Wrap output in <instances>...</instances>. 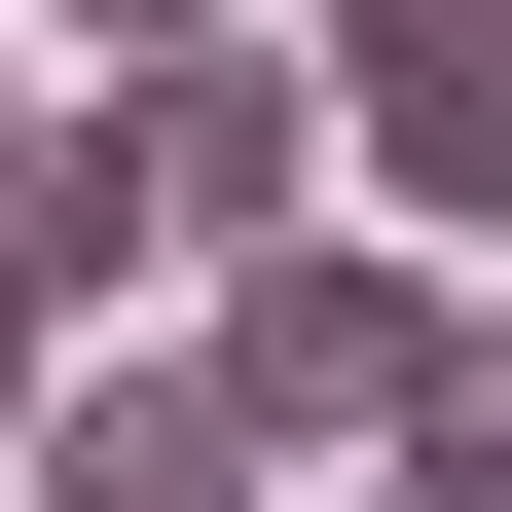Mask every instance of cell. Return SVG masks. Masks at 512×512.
<instances>
[{"label": "cell", "mask_w": 512, "mask_h": 512, "mask_svg": "<svg viewBox=\"0 0 512 512\" xmlns=\"http://www.w3.org/2000/svg\"><path fill=\"white\" fill-rule=\"evenodd\" d=\"M366 110V220L403 256H512V37H403V74H330Z\"/></svg>", "instance_id": "4"}, {"label": "cell", "mask_w": 512, "mask_h": 512, "mask_svg": "<svg viewBox=\"0 0 512 512\" xmlns=\"http://www.w3.org/2000/svg\"><path fill=\"white\" fill-rule=\"evenodd\" d=\"M183 366H220L256 439H366V476H403L439 366H476V293H439L403 220H293V256H220V330H183Z\"/></svg>", "instance_id": "1"}, {"label": "cell", "mask_w": 512, "mask_h": 512, "mask_svg": "<svg viewBox=\"0 0 512 512\" xmlns=\"http://www.w3.org/2000/svg\"><path fill=\"white\" fill-rule=\"evenodd\" d=\"M110 147H147V220H183V256H293V183H330L366 110L293 74V37H147V74H110Z\"/></svg>", "instance_id": "2"}, {"label": "cell", "mask_w": 512, "mask_h": 512, "mask_svg": "<svg viewBox=\"0 0 512 512\" xmlns=\"http://www.w3.org/2000/svg\"><path fill=\"white\" fill-rule=\"evenodd\" d=\"M293 37H330V74H403V37H512V0H293Z\"/></svg>", "instance_id": "6"}, {"label": "cell", "mask_w": 512, "mask_h": 512, "mask_svg": "<svg viewBox=\"0 0 512 512\" xmlns=\"http://www.w3.org/2000/svg\"><path fill=\"white\" fill-rule=\"evenodd\" d=\"M366 512H512V439H476V403H439V439H403V476H366Z\"/></svg>", "instance_id": "7"}, {"label": "cell", "mask_w": 512, "mask_h": 512, "mask_svg": "<svg viewBox=\"0 0 512 512\" xmlns=\"http://www.w3.org/2000/svg\"><path fill=\"white\" fill-rule=\"evenodd\" d=\"M0 147H37V74H0Z\"/></svg>", "instance_id": "10"}, {"label": "cell", "mask_w": 512, "mask_h": 512, "mask_svg": "<svg viewBox=\"0 0 512 512\" xmlns=\"http://www.w3.org/2000/svg\"><path fill=\"white\" fill-rule=\"evenodd\" d=\"M0 512H256V403H220V366H74Z\"/></svg>", "instance_id": "3"}, {"label": "cell", "mask_w": 512, "mask_h": 512, "mask_svg": "<svg viewBox=\"0 0 512 512\" xmlns=\"http://www.w3.org/2000/svg\"><path fill=\"white\" fill-rule=\"evenodd\" d=\"M147 256H183V220H147V147H110V74H74L37 147H0V293H37V330H110Z\"/></svg>", "instance_id": "5"}, {"label": "cell", "mask_w": 512, "mask_h": 512, "mask_svg": "<svg viewBox=\"0 0 512 512\" xmlns=\"http://www.w3.org/2000/svg\"><path fill=\"white\" fill-rule=\"evenodd\" d=\"M37 403H74V330H37V293H0V476H37Z\"/></svg>", "instance_id": "8"}, {"label": "cell", "mask_w": 512, "mask_h": 512, "mask_svg": "<svg viewBox=\"0 0 512 512\" xmlns=\"http://www.w3.org/2000/svg\"><path fill=\"white\" fill-rule=\"evenodd\" d=\"M74 37H110V74H147V37H256V0H74Z\"/></svg>", "instance_id": "9"}]
</instances>
